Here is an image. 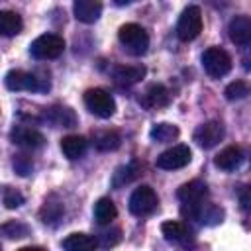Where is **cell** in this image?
Masks as SVG:
<instances>
[{"label": "cell", "mask_w": 251, "mask_h": 251, "mask_svg": "<svg viewBox=\"0 0 251 251\" xmlns=\"http://www.w3.org/2000/svg\"><path fill=\"white\" fill-rule=\"evenodd\" d=\"M8 90H27V92H43L49 90V78L39 76L37 73H27V71H20V69H12L6 73L4 78Z\"/></svg>", "instance_id": "cell-1"}, {"label": "cell", "mask_w": 251, "mask_h": 251, "mask_svg": "<svg viewBox=\"0 0 251 251\" xmlns=\"http://www.w3.org/2000/svg\"><path fill=\"white\" fill-rule=\"evenodd\" d=\"M65 51V39L57 33H43L29 45V55L37 61H51L61 57Z\"/></svg>", "instance_id": "cell-2"}, {"label": "cell", "mask_w": 251, "mask_h": 251, "mask_svg": "<svg viewBox=\"0 0 251 251\" xmlns=\"http://www.w3.org/2000/svg\"><path fill=\"white\" fill-rule=\"evenodd\" d=\"M118 39L131 55H143L149 47V35L139 24H124L118 31Z\"/></svg>", "instance_id": "cell-3"}, {"label": "cell", "mask_w": 251, "mask_h": 251, "mask_svg": "<svg viewBox=\"0 0 251 251\" xmlns=\"http://www.w3.org/2000/svg\"><path fill=\"white\" fill-rule=\"evenodd\" d=\"M84 106L88 108L90 114L98 118H110L116 112V102L112 94L104 88H88L84 92Z\"/></svg>", "instance_id": "cell-4"}, {"label": "cell", "mask_w": 251, "mask_h": 251, "mask_svg": "<svg viewBox=\"0 0 251 251\" xmlns=\"http://www.w3.org/2000/svg\"><path fill=\"white\" fill-rule=\"evenodd\" d=\"M202 31V12L198 6H188L182 10L176 22V35L180 41H192Z\"/></svg>", "instance_id": "cell-5"}, {"label": "cell", "mask_w": 251, "mask_h": 251, "mask_svg": "<svg viewBox=\"0 0 251 251\" xmlns=\"http://www.w3.org/2000/svg\"><path fill=\"white\" fill-rule=\"evenodd\" d=\"M202 67L212 78H220L231 71V57L220 47H208L202 53Z\"/></svg>", "instance_id": "cell-6"}, {"label": "cell", "mask_w": 251, "mask_h": 251, "mask_svg": "<svg viewBox=\"0 0 251 251\" xmlns=\"http://www.w3.org/2000/svg\"><path fill=\"white\" fill-rule=\"evenodd\" d=\"M127 206H129V212L133 216H149L159 206V196L151 186L143 184L131 192Z\"/></svg>", "instance_id": "cell-7"}, {"label": "cell", "mask_w": 251, "mask_h": 251, "mask_svg": "<svg viewBox=\"0 0 251 251\" xmlns=\"http://www.w3.org/2000/svg\"><path fill=\"white\" fill-rule=\"evenodd\" d=\"M190 159H192L190 147L178 143V145H173V147H169L167 151H163V153L157 157L155 165H157L159 169H163V171H176V169L186 167V165L190 163Z\"/></svg>", "instance_id": "cell-8"}, {"label": "cell", "mask_w": 251, "mask_h": 251, "mask_svg": "<svg viewBox=\"0 0 251 251\" xmlns=\"http://www.w3.org/2000/svg\"><path fill=\"white\" fill-rule=\"evenodd\" d=\"M222 139H224V126H222V122H216V120L198 126L196 131H194V141L202 149H212Z\"/></svg>", "instance_id": "cell-9"}, {"label": "cell", "mask_w": 251, "mask_h": 251, "mask_svg": "<svg viewBox=\"0 0 251 251\" xmlns=\"http://www.w3.org/2000/svg\"><path fill=\"white\" fill-rule=\"evenodd\" d=\"M161 233L165 235L167 241H173V243H178V245H190L192 239H194L192 229L184 222H178V220L163 222L161 224Z\"/></svg>", "instance_id": "cell-10"}, {"label": "cell", "mask_w": 251, "mask_h": 251, "mask_svg": "<svg viewBox=\"0 0 251 251\" xmlns=\"http://www.w3.org/2000/svg\"><path fill=\"white\" fill-rule=\"evenodd\" d=\"M10 139H12V143L25 147V149H37L45 143L43 133L33 129V127H27V126H16L10 131Z\"/></svg>", "instance_id": "cell-11"}, {"label": "cell", "mask_w": 251, "mask_h": 251, "mask_svg": "<svg viewBox=\"0 0 251 251\" xmlns=\"http://www.w3.org/2000/svg\"><path fill=\"white\" fill-rule=\"evenodd\" d=\"M169 102H171V92L163 84H149L145 88V92L141 94V98H139V104L147 110L165 108Z\"/></svg>", "instance_id": "cell-12"}, {"label": "cell", "mask_w": 251, "mask_h": 251, "mask_svg": "<svg viewBox=\"0 0 251 251\" xmlns=\"http://www.w3.org/2000/svg\"><path fill=\"white\" fill-rule=\"evenodd\" d=\"M176 196H178V200H180L182 204H198V202L206 200V196H208V186H206V182L194 178V180H190V182H184V184L176 190Z\"/></svg>", "instance_id": "cell-13"}, {"label": "cell", "mask_w": 251, "mask_h": 251, "mask_svg": "<svg viewBox=\"0 0 251 251\" xmlns=\"http://www.w3.org/2000/svg\"><path fill=\"white\" fill-rule=\"evenodd\" d=\"M75 18L82 24H94L102 14V0H75L73 2Z\"/></svg>", "instance_id": "cell-14"}, {"label": "cell", "mask_w": 251, "mask_h": 251, "mask_svg": "<svg viewBox=\"0 0 251 251\" xmlns=\"http://www.w3.org/2000/svg\"><path fill=\"white\" fill-rule=\"evenodd\" d=\"M227 33H229V39L235 43V45H249L251 41V20L247 16H235L229 25H227Z\"/></svg>", "instance_id": "cell-15"}, {"label": "cell", "mask_w": 251, "mask_h": 251, "mask_svg": "<svg viewBox=\"0 0 251 251\" xmlns=\"http://www.w3.org/2000/svg\"><path fill=\"white\" fill-rule=\"evenodd\" d=\"M145 73H147V69L143 65H118L112 71V76L120 86H131V84L139 82L145 76Z\"/></svg>", "instance_id": "cell-16"}, {"label": "cell", "mask_w": 251, "mask_h": 251, "mask_svg": "<svg viewBox=\"0 0 251 251\" xmlns=\"http://www.w3.org/2000/svg\"><path fill=\"white\" fill-rule=\"evenodd\" d=\"M241 161H243V151L237 145H227L214 157V165L222 171H233L241 165Z\"/></svg>", "instance_id": "cell-17"}, {"label": "cell", "mask_w": 251, "mask_h": 251, "mask_svg": "<svg viewBox=\"0 0 251 251\" xmlns=\"http://www.w3.org/2000/svg\"><path fill=\"white\" fill-rule=\"evenodd\" d=\"M61 245L67 251H90L98 247V241L94 235H88V233H71L63 239Z\"/></svg>", "instance_id": "cell-18"}, {"label": "cell", "mask_w": 251, "mask_h": 251, "mask_svg": "<svg viewBox=\"0 0 251 251\" xmlns=\"http://www.w3.org/2000/svg\"><path fill=\"white\" fill-rule=\"evenodd\" d=\"M86 147H88V141L82 135H67V137L61 139V151L71 161L82 157L84 151H86Z\"/></svg>", "instance_id": "cell-19"}, {"label": "cell", "mask_w": 251, "mask_h": 251, "mask_svg": "<svg viewBox=\"0 0 251 251\" xmlns=\"http://www.w3.org/2000/svg\"><path fill=\"white\" fill-rule=\"evenodd\" d=\"M24 27V22L20 18V14L10 12V10H0V35L4 37H12L18 35Z\"/></svg>", "instance_id": "cell-20"}, {"label": "cell", "mask_w": 251, "mask_h": 251, "mask_svg": "<svg viewBox=\"0 0 251 251\" xmlns=\"http://www.w3.org/2000/svg\"><path fill=\"white\" fill-rule=\"evenodd\" d=\"M63 214H65V208L61 200H57V196H49L39 210V218L43 224H57L63 218Z\"/></svg>", "instance_id": "cell-21"}, {"label": "cell", "mask_w": 251, "mask_h": 251, "mask_svg": "<svg viewBox=\"0 0 251 251\" xmlns=\"http://www.w3.org/2000/svg\"><path fill=\"white\" fill-rule=\"evenodd\" d=\"M116 216H118V210H116V204L110 198L104 196L94 204V220H96L98 226H110Z\"/></svg>", "instance_id": "cell-22"}, {"label": "cell", "mask_w": 251, "mask_h": 251, "mask_svg": "<svg viewBox=\"0 0 251 251\" xmlns=\"http://www.w3.org/2000/svg\"><path fill=\"white\" fill-rule=\"evenodd\" d=\"M47 116H49V122L57 127H73L76 124L75 112L67 106H53V108H49Z\"/></svg>", "instance_id": "cell-23"}, {"label": "cell", "mask_w": 251, "mask_h": 251, "mask_svg": "<svg viewBox=\"0 0 251 251\" xmlns=\"http://www.w3.org/2000/svg\"><path fill=\"white\" fill-rule=\"evenodd\" d=\"M139 173H141L139 163L131 161V163L120 167V169L114 173V176H112V186H114V188H122L124 184H129L131 180H135V178L139 176Z\"/></svg>", "instance_id": "cell-24"}, {"label": "cell", "mask_w": 251, "mask_h": 251, "mask_svg": "<svg viewBox=\"0 0 251 251\" xmlns=\"http://www.w3.org/2000/svg\"><path fill=\"white\" fill-rule=\"evenodd\" d=\"M120 145H122V137L114 129H106V131L94 133V147L98 151H114Z\"/></svg>", "instance_id": "cell-25"}, {"label": "cell", "mask_w": 251, "mask_h": 251, "mask_svg": "<svg viewBox=\"0 0 251 251\" xmlns=\"http://www.w3.org/2000/svg\"><path fill=\"white\" fill-rule=\"evenodd\" d=\"M178 133L180 131H178V127L175 124H155L151 127V131H149L151 139L157 141V143H171V141H175L178 137Z\"/></svg>", "instance_id": "cell-26"}, {"label": "cell", "mask_w": 251, "mask_h": 251, "mask_svg": "<svg viewBox=\"0 0 251 251\" xmlns=\"http://www.w3.org/2000/svg\"><path fill=\"white\" fill-rule=\"evenodd\" d=\"M196 220L202 222V224H206V226L220 224V222L224 220V210H222L220 206H216V204L204 200L202 206H200V210H198V218H196Z\"/></svg>", "instance_id": "cell-27"}, {"label": "cell", "mask_w": 251, "mask_h": 251, "mask_svg": "<svg viewBox=\"0 0 251 251\" xmlns=\"http://www.w3.org/2000/svg\"><path fill=\"white\" fill-rule=\"evenodd\" d=\"M0 233L6 235L8 239H22V237L29 235V227L25 224H22V222L12 220V222H6V224L0 226Z\"/></svg>", "instance_id": "cell-28"}, {"label": "cell", "mask_w": 251, "mask_h": 251, "mask_svg": "<svg viewBox=\"0 0 251 251\" xmlns=\"http://www.w3.org/2000/svg\"><path fill=\"white\" fill-rule=\"evenodd\" d=\"M247 94H249V86L243 80H235V82H231V84L226 86V98L227 100H241Z\"/></svg>", "instance_id": "cell-29"}, {"label": "cell", "mask_w": 251, "mask_h": 251, "mask_svg": "<svg viewBox=\"0 0 251 251\" xmlns=\"http://www.w3.org/2000/svg\"><path fill=\"white\" fill-rule=\"evenodd\" d=\"M2 200H4V206L6 208L14 210V208H20L24 204V194L20 190H16V188H6Z\"/></svg>", "instance_id": "cell-30"}, {"label": "cell", "mask_w": 251, "mask_h": 251, "mask_svg": "<svg viewBox=\"0 0 251 251\" xmlns=\"http://www.w3.org/2000/svg\"><path fill=\"white\" fill-rule=\"evenodd\" d=\"M120 229L118 227H114V229H110V231H104V233H100L98 237H96V241H98V245H102V247H112V245H116L118 241H120Z\"/></svg>", "instance_id": "cell-31"}, {"label": "cell", "mask_w": 251, "mask_h": 251, "mask_svg": "<svg viewBox=\"0 0 251 251\" xmlns=\"http://www.w3.org/2000/svg\"><path fill=\"white\" fill-rule=\"evenodd\" d=\"M31 167H33V163H31L29 157H25V155H16V159H14V169H16L20 175H29V173H31Z\"/></svg>", "instance_id": "cell-32"}, {"label": "cell", "mask_w": 251, "mask_h": 251, "mask_svg": "<svg viewBox=\"0 0 251 251\" xmlns=\"http://www.w3.org/2000/svg\"><path fill=\"white\" fill-rule=\"evenodd\" d=\"M241 208L249 210V190L247 188H243V192H241Z\"/></svg>", "instance_id": "cell-33"}, {"label": "cell", "mask_w": 251, "mask_h": 251, "mask_svg": "<svg viewBox=\"0 0 251 251\" xmlns=\"http://www.w3.org/2000/svg\"><path fill=\"white\" fill-rule=\"evenodd\" d=\"M118 6H127V4H133V2H137V0H114Z\"/></svg>", "instance_id": "cell-34"}]
</instances>
